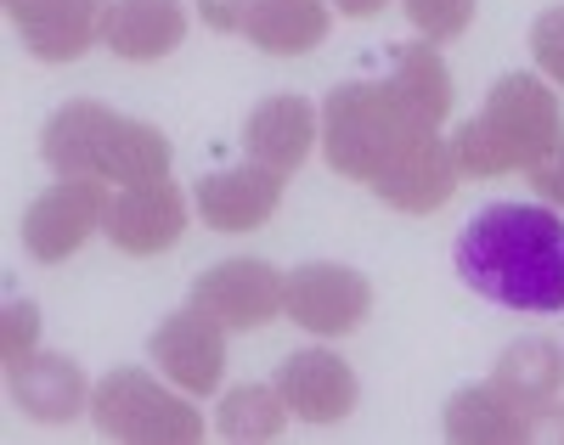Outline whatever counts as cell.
I'll return each instance as SVG.
<instances>
[{"instance_id": "4fadbf2b", "label": "cell", "mask_w": 564, "mask_h": 445, "mask_svg": "<svg viewBox=\"0 0 564 445\" xmlns=\"http://www.w3.org/2000/svg\"><path fill=\"white\" fill-rule=\"evenodd\" d=\"M276 394L305 423H339L356 412V372L334 350H300L276 367Z\"/></svg>"}, {"instance_id": "6da1fadb", "label": "cell", "mask_w": 564, "mask_h": 445, "mask_svg": "<svg viewBox=\"0 0 564 445\" xmlns=\"http://www.w3.org/2000/svg\"><path fill=\"white\" fill-rule=\"evenodd\" d=\"M457 276L502 311L564 316V220L536 204L480 209L457 237Z\"/></svg>"}, {"instance_id": "3957f363", "label": "cell", "mask_w": 564, "mask_h": 445, "mask_svg": "<svg viewBox=\"0 0 564 445\" xmlns=\"http://www.w3.org/2000/svg\"><path fill=\"white\" fill-rule=\"evenodd\" d=\"M564 135L558 96L536 74H502L475 119H463L452 135V159L463 175L491 181L508 170H531L547 146Z\"/></svg>"}, {"instance_id": "30bf717a", "label": "cell", "mask_w": 564, "mask_h": 445, "mask_svg": "<svg viewBox=\"0 0 564 445\" xmlns=\"http://www.w3.org/2000/svg\"><path fill=\"white\" fill-rule=\"evenodd\" d=\"M148 356L175 389L209 394L226 372V327L215 316H204L198 305H186L170 322H159V333L148 338Z\"/></svg>"}, {"instance_id": "8fae6325", "label": "cell", "mask_w": 564, "mask_h": 445, "mask_svg": "<svg viewBox=\"0 0 564 445\" xmlns=\"http://www.w3.org/2000/svg\"><path fill=\"white\" fill-rule=\"evenodd\" d=\"M108 242L119 254H135V260H148V254H164L181 242L186 231V197L164 181H141V186H124L113 204H108V220H102Z\"/></svg>"}, {"instance_id": "7402d4cb", "label": "cell", "mask_w": 564, "mask_h": 445, "mask_svg": "<svg viewBox=\"0 0 564 445\" xmlns=\"http://www.w3.org/2000/svg\"><path fill=\"white\" fill-rule=\"evenodd\" d=\"M215 428L226 434V439H249V445H260V439H276L282 428H289V401L276 394V383L265 389V383H243V389H231L226 401H220V412H215Z\"/></svg>"}, {"instance_id": "277c9868", "label": "cell", "mask_w": 564, "mask_h": 445, "mask_svg": "<svg viewBox=\"0 0 564 445\" xmlns=\"http://www.w3.org/2000/svg\"><path fill=\"white\" fill-rule=\"evenodd\" d=\"M423 130L401 113L390 79H345L322 102V159L334 175L350 181H379Z\"/></svg>"}, {"instance_id": "8992f818", "label": "cell", "mask_w": 564, "mask_h": 445, "mask_svg": "<svg viewBox=\"0 0 564 445\" xmlns=\"http://www.w3.org/2000/svg\"><path fill=\"white\" fill-rule=\"evenodd\" d=\"M446 439L452 445H525V439H564V406L558 401H520L497 378L468 383L446 401Z\"/></svg>"}, {"instance_id": "44dd1931", "label": "cell", "mask_w": 564, "mask_h": 445, "mask_svg": "<svg viewBox=\"0 0 564 445\" xmlns=\"http://www.w3.org/2000/svg\"><path fill=\"white\" fill-rule=\"evenodd\" d=\"M508 394H520V401L542 406V401H558V383H564V356L553 350L547 338H520L508 344L497 372H491Z\"/></svg>"}, {"instance_id": "603a6c76", "label": "cell", "mask_w": 564, "mask_h": 445, "mask_svg": "<svg viewBox=\"0 0 564 445\" xmlns=\"http://www.w3.org/2000/svg\"><path fill=\"white\" fill-rule=\"evenodd\" d=\"M401 7H406L412 29L430 40V45L457 40L468 23H475V0H401Z\"/></svg>"}, {"instance_id": "484cf974", "label": "cell", "mask_w": 564, "mask_h": 445, "mask_svg": "<svg viewBox=\"0 0 564 445\" xmlns=\"http://www.w3.org/2000/svg\"><path fill=\"white\" fill-rule=\"evenodd\" d=\"M531 186L547 197V204H558V209H564V135H558V141L547 146V153L531 164Z\"/></svg>"}, {"instance_id": "5bb4252c", "label": "cell", "mask_w": 564, "mask_h": 445, "mask_svg": "<svg viewBox=\"0 0 564 445\" xmlns=\"http://www.w3.org/2000/svg\"><path fill=\"white\" fill-rule=\"evenodd\" d=\"M276 204H282V175L254 159L198 181V215L209 231H254L276 215Z\"/></svg>"}, {"instance_id": "83f0119b", "label": "cell", "mask_w": 564, "mask_h": 445, "mask_svg": "<svg viewBox=\"0 0 564 445\" xmlns=\"http://www.w3.org/2000/svg\"><path fill=\"white\" fill-rule=\"evenodd\" d=\"M334 7L345 18H372V12H384V0H334Z\"/></svg>"}, {"instance_id": "2e32d148", "label": "cell", "mask_w": 564, "mask_h": 445, "mask_svg": "<svg viewBox=\"0 0 564 445\" xmlns=\"http://www.w3.org/2000/svg\"><path fill=\"white\" fill-rule=\"evenodd\" d=\"M311 141H322V135H316V113L305 96H265L243 124L249 159L276 170V175H294L311 159Z\"/></svg>"}, {"instance_id": "5b68a950", "label": "cell", "mask_w": 564, "mask_h": 445, "mask_svg": "<svg viewBox=\"0 0 564 445\" xmlns=\"http://www.w3.org/2000/svg\"><path fill=\"white\" fill-rule=\"evenodd\" d=\"M90 417L108 439L124 445H193L204 439V412L186 401V389H164L141 367H113L90 389Z\"/></svg>"}, {"instance_id": "9c48e42d", "label": "cell", "mask_w": 564, "mask_h": 445, "mask_svg": "<svg viewBox=\"0 0 564 445\" xmlns=\"http://www.w3.org/2000/svg\"><path fill=\"white\" fill-rule=\"evenodd\" d=\"M282 287H289V276H276L265 260H220L193 282V305L226 333H249L282 311Z\"/></svg>"}, {"instance_id": "d4e9b609", "label": "cell", "mask_w": 564, "mask_h": 445, "mask_svg": "<svg viewBox=\"0 0 564 445\" xmlns=\"http://www.w3.org/2000/svg\"><path fill=\"white\" fill-rule=\"evenodd\" d=\"M531 52H536V68L564 85V7H547L536 23H531Z\"/></svg>"}, {"instance_id": "9a60e30c", "label": "cell", "mask_w": 564, "mask_h": 445, "mask_svg": "<svg viewBox=\"0 0 564 445\" xmlns=\"http://www.w3.org/2000/svg\"><path fill=\"white\" fill-rule=\"evenodd\" d=\"M457 159H452V141H441V135H423V141H412L406 153L372 181V192L384 197L390 209H401V215H430V209H441L446 197L457 192Z\"/></svg>"}, {"instance_id": "cb8c5ba5", "label": "cell", "mask_w": 564, "mask_h": 445, "mask_svg": "<svg viewBox=\"0 0 564 445\" xmlns=\"http://www.w3.org/2000/svg\"><path fill=\"white\" fill-rule=\"evenodd\" d=\"M34 338H40V311H34V300H12L7 316H0V361H7V372H18V367L34 356Z\"/></svg>"}, {"instance_id": "52a82bcc", "label": "cell", "mask_w": 564, "mask_h": 445, "mask_svg": "<svg viewBox=\"0 0 564 445\" xmlns=\"http://www.w3.org/2000/svg\"><path fill=\"white\" fill-rule=\"evenodd\" d=\"M108 204H113L108 181H90V175L63 181V175H57V186L40 192L34 204L23 209V249H29L34 260H45V265L79 254V242H85L90 231H102Z\"/></svg>"}, {"instance_id": "e0dca14e", "label": "cell", "mask_w": 564, "mask_h": 445, "mask_svg": "<svg viewBox=\"0 0 564 445\" xmlns=\"http://www.w3.org/2000/svg\"><path fill=\"white\" fill-rule=\"evenodd\" d=\"M186 40V7L181 0H113L102 45L124 63H159Z\"/></svg>"}, {"instance_id": "7a4b0ae2", "label": "cell", "mask_w": 564, "mask_h": 445, "mask_svg": "<svg viewBox=\"0 0 564 445\" xmlns=\"http://www.w3.org/2000/svg\"><path fill=\"white\" fill-rule=\"evenodd\" d=\"M40 159L63 181L90 175V181H108V186H141V181L170 175V141H164V130L124 119L102 102H68L45 119Z\"/></svg>"}, {"instance_id": "ac0fdd59", "label": "cell", "mask_w": 564, "mask_h": 445, "mask_svg": "<svg viewBox=\"0 0 564 445\" xmlns=\"http://www.w3.org/2000/svg\"><path fill=\"white\" fill-rule=\"evenodd\" d=\"M7 383H12V401L40 423H68L90 401V383L68 356H29L18 372H7Z\"/></svg>"}, {"instance_id": "ba28073f", "label": "cell", "mask_w": 564, "mask_h": 445, "mask_svg": "<svg viewBox=\"0 0 564 445\" xmlns=\"http://www.w3.org/2000/svg\"><path fill=\"white\" fill-rule=\"evenodd\" d=\"M282 311H289V322H300L316 338H339V333H356L367 322L372 287L350 265L311 260L289 276V287H282Z\"/></svg>"}, {"instance_id": "ffe728a7", "label": "cell", "mask_w": 564, "mask_h": 445, "mask_svg": "<svg viewBox=\"0 0 564 445\" xmlns=\"http://www.w3.org/2000/svg\"><path fill=\"white\" fill-rule=\"evenodd\" d=\"M327 29H334V18H327L322 0H254L249 7V45H260V52L271 57H300V52H316V45L327 40Z\"/></svg>"}, {"instance_id": "7c38bea8", "label": "cell", "mask_w": 564, "mask_h": 445, "mask_svg": "<svg viewBox=\"0 0 564 445\" xmlns=\"http://www.w3.org/2000/svg\"><path fill=\"white\" fill-rule=\"evenodd\" d=\"M108 7L113 0H7V18L40 63H74L102 40Z\"/></svg>"}, {"instance_id": "d6986e66", "label": "cell", "mask_w": 564, "mask_h": 445, "mask_svg": "<svg viewBox=\"0 0 564 445\" xmlns=\"http://www.w3.org/2000/svg\"><path fill=\"white\" fill-rule=\"evenodd\" d=\"M390 90H395L401 113H406L423 135H435L441 119L452 113V74H446V63H441L435 45H395Z\"/></svg>"}, {"instance_id": "4316f807", "label": "cell", "mask_w": 564, "mask_h": 445, "mask_svg": "<svg viewBox=\"0 0 564 445\" xmlns=\"http://www.w3.org/2000/svg\"><path fill=\"white\" fill-rule=\"evenodd\" d=\"M249 7H254V0H198V12H204V23L215 34H238L249 23Z\"/></svg>"}]
</instances>
